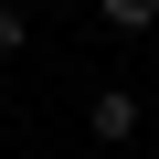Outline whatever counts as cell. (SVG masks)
I'll return each instance as SVG.
<instances>
[{
  "label": "cell",
  "instance_id": "obj_1",
  "mask_svg": "<svg viewBox=\"0 0 159 159\" xmlns=\"http://www.w3.org/2000/svg\"><path fill=\"white\" fill-rule=\"evenodd\" d=\"M85 127H96V138H138V127H148V96H127V85H106V96L85 106Z\"/></svg>",
  "mask_w": 159,
  "mask_h": 159
},
{
  "label": "cell",
  "instance_id": "obj_2",
  "mask_svg": "<svg viewBox=\"0 0 159 159\" xmlns=\"http://www.w3.org/2000/svg\"><path fill=\"white\" fill-rule=\"evenodd\" d=\"M106 32H159V0H96Z\"/></svg>",
  "mask_w": 159,
  "mask_h": 159
},
{
  "label": "cell",
  "instance_id": "obj_3",
  "mask_svg": "<svg viewBox=\"0 0 159 159\" xmlns=\"http://www.w3.org/2000/svg\"><path fill=\"white\" fill-rule=\"evenodd\" d=\"M21 43H32V21H21V0H0V64H11Z\"/></svg>",
  "mask_w": 159,
  "mask_h": 159
},
{
  "label": "cell",
  "instance_id": "obj_4",
  "mask_svg": "<svg viewBox=\"0 0 159 159\" xmlns=\"http://www.w3.org/2000/svg\"><path fill=\"white\" fill-rule=\"evenodd\" d=\"M148 127H159V106H148Z\"/></svg>",
  "mask_w": 159,
  "mask_h": 159
}]
</instances>
